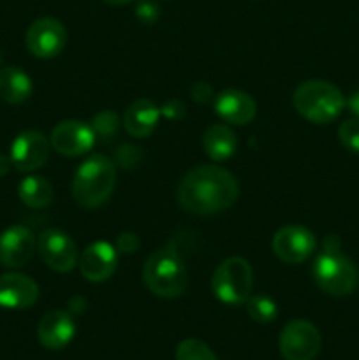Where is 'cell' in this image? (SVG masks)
<instances>
[{
  "mask_svg": "<svg viewBox=\"0 0 359 360\" xmlns=\"http://www.w3.org/2000/svg\"><path fill=\"white\" fill-rule=\"evenodd\" d=\"M238 197V179L220 165H197L190 169L176 192L182 210L197 217H210L229 210Z\"/></svg>",
  "mask_w": 359,
  "mask_h": 360,
  "instance_id": "1",
  "label": "cell"
},
{
  "mask_svg": "<svg viewBox=\"0 0 359 360\" xmlns=\"http://www.w3.org/2000/svg\"><path fill=\"white\" fill-rule=\"evenodd\" d=\"M116 183L115 162L106 155H92L80 167L73 178V197L77 206L84 210H95L111 197Z\"/></svg>",
  "mask_w": 359,
  "mask_h": 360,
  "instance_id": "2",
  "label": "cell"
},
{
  "mask_svg": "<svg viewBox=\"0 0 359 360\" xmlns=\"http://www.w3.org/2000/svg\"><path fill=\"white\" fill-rule=\"evenodd\" d=\"M292 105L299 116L315 125L333 123L347 105L344 94L333 83L324 79H308L296 88Z\"/></svg>",
  "mask_w": 359,
  "mask_h": 360,
  "instance_id": "3",
  "label": "cell"
},
{
  "mask_svg": "<svg viewBox=\"0 0 359 360\" xmlns=\"http://www.w3.org/2000/svg\"><path fill=\"white\" fill-rule=\"evenodd\" d=\"M143 281L157 297L176 299L187 290L189 273L178 253L162 248L151 253L144 262Z\"/></svg>",
  "mask_w": 359,
  "mask_h": 360,
  "instance_id": "4",
  "label": "cell"
},
{
  "mask_svg": "<svg viewBox=\"0 0 359 360\" xmlns=\"http://www.w3.org/2000/svg\"><path fill=\"white\" fill-rule=\"evenodd\" d=\"M313 281L333 297H345L359 287V271L348 257L340 252H322L313 262Z\"/></svg>",
  "mask_w": 359,
  "mask_h": 360,
  "instance_id": "5",
  "label": "cell"
},
{
  "mask_svg": "<svg viewBox=\"0 0 359 360\" xmlns=\"http://www.w3.org/2000/svg\"><path fill=\"white\" fill-rule=\"evenodd\" d=\"M253 273L243 257H229L218 264L211 276L215 297L227 306H241L252 295Z\"/></svg>",
  "mask_w": 359,
  "mask_h": 360,
  "instance_id": "6",
  "label": "cell"
},
{
  "mask_svg": "<svg viewBox=\"0 0 359 360\" xmlns=\"http://www.w3.org/2000/svg\"><path fill=\"white\" fill-rule=\"evenodd\" d=\"M320 348L322 336L319 329L305 319L291 320L278 338V350L285 360H313Z\"/></svg>",
  "mask_w": 359,
  "mask_h": 360,
  "instance_id": "7",
  "label": "cell"
},
{
  "mask_svg": "<svg viewBox=\"0 0 359 360\" xmlns=\"http://www.w3.org/2000/svg\"><path fill=\"white\" fill-rule=\"evenodd\" d=\"M37 252L42 262L56 273H70L80 260L76 243L60 229H46L39 234Z\"/></svg>",
  "mask_w": 359,
  "mask_h": 360,
  "instance_id": "8",
  "label": "cell"
},
{
  "mask_svg": "<svg viewBox=\"0 0 359 360\" xmlns=\"http://www.w3.org/2000/svg\"><path fill=\"white\" fill-rule=\"evenodd\" d=\"M28 51L37 58H55L67 44V30L56 18L44 16L35 20L25 34Z\"/></svg>",
  "mask_w": 359,
  "mask_h": 360,
  "instance_id": "9",
  "label": "cell"
},
{
  "mask_svg": "<svg viewBox=\"0 0 359 360\" xmlns=\"http://www.w3.org/2000/svg\"><path fill=\"white\" fill-rule=\"evenodd\" d=\"M275 257L285 264H301L315 252L317 239L312 231L301 225H285L278 229L271 241Z\"/></svg>",
  "mask_w": 359,
  "mask_h": 360,
  "instance_id": "10",
  "label": "cell"
},
{
  "mask_svg": "<svg viewBox=\"0 0 359 360\" xmlns=\"http://www.w3.org/2000/svg\"><path fill=\"white\" fill-rule=\"evenodd\" d=\"M51 148L62 157L76 158L87 155L94 148L95 134L88 123L80 120H63L56 123L49 136Z\"/></svg>",
  "mask_w": 359,
  "mask_h": 360,
  "instance_id": "11",
  "label": "cell"
},
{
  "mask_svg": "<svg viewBox=\"0 0 359 360\" xmlns=\"http://www.w3.org/2000/svg\"><path fill=\"white\" fill-rule=\"evenodd\" d=\"M51 143L37 130H25L14 137L11 144V160L16 171L34 172L48 162Z\"/></svg>",
  "mask_w": 359,
  "mask_h": 360,
  "instance_id": "12",
  "label": "cell"
},
{
  "mask_svg": "<svg viewBox=\"0 0 359 360\" xmlns=\"http://www.w3.org/2000/svg\"><path fill=\"white\" fill-rule=\"evenodd\" d=\"M37 252V239L25 225H13L0 234V264L9 269L27 266Z\"/></svg>",
  "mask_w": 359,
  "mask_h": 360,
  "instance_id": "13",
  "label": "cell"
},
{
  "mask_svg": "<svg viewBox=\"0 0 359 360\" xmlns=\"http://www.w3.org/2000/svg\"><path fill=\"white\" fill-rule=\"evenodd\" d=\"M81 276L90 283H104L118 267V250L106 241H95L83 250L77 260Z\"/></svg>",
  "mask_w": 359,
  "mask_h": 360,
  "instance_id": "14",
  "label": "cell"
},
{
  "mask_svg": "<svg viewBox=\"0 0 359 360\" xmlns=\"http://www.w3.org/2000/svg\"><path fill=\"white\" fill-rule=\"evenodd\" d=\"M76 334V323L70 313L63 309L46 313L37 326V340L48 350H62L73 341Z\"/></svg>",
  "mask_w": 359,
  "mask_h": 360,
  "instance_id": "15",
  "label": "cell"
},
{
  "mask_svg": "<svg viewBox=\"0 0 359 360\" xmlns=\"http://www.w3.org/2000/svg\"><path fill=\"white\" fill-rule=\"evenodd\" d=\"M39 285L20 273L0 276V306L6 309H28L37 302Z\"/></svg>",
  "mask_w": 359,
  "mask_h": 360,
  "instance_id": "16",
  "label": "cell"
},
{
  "mask_svg": "<svg viewBox=\"0 0 359 360\" xmlns=\"http://www.w3.org/2000/svg\"><path fill=\"white\" fill-rule=\"evenodd\" d=\"M215 112L222 122L231 125H246L256 118V101L241 90H224L215 97Z\"/></svg>",
  "mask_w": 359,
  "mask_h": 360,
  "instance_id": "17",
  "label": "cell"
},
{
  "mask_svg": "<svg viewBox=\"0 0 359 360\" xmlns=\"http://www.w3.org/2000/svg\"><path fill=\"white\" fill-rule=\"evenodd\" d=\"M158 120H160V109L148 98H137L125 109L123 127L130 137L144 139L153 134Z\"/></svg>",
  "mask_w": 359,
  "mask_h": 360,
  "instance_id": "18",
  "label": "cell"
},
{
  "mask_svg": "<svg viewBox=\"0 0 359 360\" xmlns=\"http://www.w3.org/2000/svg\"><path fill=\"white\" fill-rule=\"evenodd\" d=\"M34 91L30 76L18 67H4L0 69V98L7 104H23L30 98Z\"/></svg>",
  "mask_w": 359,
  "mask_h": 360,
  "instance_id": "19",
  "label": "cell"
},
{
  "mask_svg": "<svg viewBox=\"0 0 359 360\" xmlns=\"http://www.w3.org/2000/svg\"><path fill=\"white\" fill-rule=\"evenodd\" d=\"M203 148L208 157L215 162H224L236 153L238 139L231 127L224 123H215L208 127L203 136Z\"/></svg>",
  "mask_w": 359,
  "mask_h": 360,
  "instance_id": "20",
  "label": "cell"
},
{
  "mask_svg": "<svg viewBox=\"0 0 359 360\" xmlns=\"http://www.w3.org/2000/svg\"><path fill=\"white\" fill-rule=\"evenodd\" d=\"M18 195L30 210H44L53 202V185L42 176H27L18 185Z\"/></svg>",
  "mask_w": 359,
  "mask_h": 360,
  "instance_id": "21",
  "label": "cell"
},
{
  "mask_svg": "<svg viewBox=\"0 0 359 360\" xmlns=\"http://www.w3.org/2000/svg\"><path fill=\"white\" fill-rule=\"evenodd\" d=\"M90 127L95 134V141L108 144L111 143L116 137V134H118L120 118L115 111H111V109H104V111H99L97 115L92 118Z\"/></svg>",
  "mask_w": 359,
  "mask_h": 360,
  "instance_id": "22",
  "label": "cell"
},
{
  "mask_svg": "<svg viewBox=\"0 0 359 360\" xmlns=\"http://www.w3.org/2000/svg\"><path fill=\"white\" fill-rule=\"evenodd\" d=\"M246 313L257 323H271L278 315V306L267 295H250L245 302Z\"/></svg>",
  "mask_w": 359,
  "mask_h": 360,
  "instance_id": "23",
  "label": "cell"
},
{
  "mask_svg": "<svg viewBox=\"0 0 359 360\" xmlns=\"http://www.w3.org/2000/svg\"><path fill=\"white\" fill-rule=\"evenodd\" d=\"M176 360H218L215 352L201 340H183L176 347Z\"/></svg>",
  "mask_w": 359,
  "mask_h": 360,
  "instance_id": "24",
  "label": "cell"
},
{
  "mask_svg": "<svg viewBox=\"0 0 359 360\" xmlns=\"http://www.w3.org/2000/svg\"><path fill=\"white\" fill-rule=\"evenodd\" d=\"M338 139L345 150L359 153V118H348L338 127Z\"/></svg>",
  "mask_w": 359,
  "mask_h": 360,
  "instance_id": "25",
  "label": "cell"
},
{
  "mask_svg": "<svg viewBox=\"0 0 359 360\" xmlns=\"http://www.w3.org/2000/svg\"><path fill=\"white\" fill-rule=\"evenodd\" d=\"M134 14L143 25H155L160 18V6L155 0H136Z\"/></svg>",
  "mask_w": 359,
  "mask_h": 360,
  "instance_id": "26",
  "label": "cell"
},
{
  "mask_svg": "<svg viewBox=\"0 0 359 360\" xmlns=\"http://www.w3.org/2000/svg\"><path fill=\"white\" fill-rule=\"evenodd\" d=\"M139 160H141L139 148H134L130 146V144H123V146L118 148V151H116V164H118L120 167H125V169L136 167V165L139 164Z\"/></svg>",
  "mask_w": 359,
  "mask_h": 360,
  "instance_id": "27",
  "label": "cell"
},
{
  "mask_svg": "<svg viewBox=\"0 0 359 360\" xmlns=\"http://www.w3.org/2000/svg\"><path fill=\"white\" fill-rule=\"evenodd\" d=\"M160 115L165 116L168 120H171V122H178V120L185 118L187 108L182 101L172 98V101H168L164 105H162Z\"/></svg>",
  "mask_w": 359,
  "mask_h": 360,
  "instance_id": "28",
  "label": "cell"
},
{
  "mask_svg": "<svg viewBox=\"0 0 359 360\" xmlns=\"http://www.w3.org/2000/svg\"><path fill=\"white\" fill-rule=\"evenodd\" d=\"M115 248L118 250L120 253H125V255H130V253L137 252L139 248V238H137L134 232H122L116 239Z\"/></svg>",
  "mask_w": 359,
  "mask_h": 360,
  "instance_id": "29",
  "label": "cell"
},
{
  "mask_svg": "<svg viewBox=\"0 0 359 360\" xmlns=\"http://www.w3.org/2000/svg\"><path fill=\"white\" fill-rule=\"evenodd\" d=\"M190 97H192L197 104H206V102H210L211 97H213V90H211L210 84L204 83V81H197V83H194L192 88H190Z\"/></svg>",
  "mask_w": 359,
  "mask_h": 360,
  "instance_id": "30",
  "label": "cell"
},
{
  "mask_svg": "<svg viewBox=\"0 0 359 360\" xmlns=\"http://www.w3.org/2000/svg\"><path fill=\"white\" fill-rule=\"evenodd\" d=\"M322 252H340V239H338V236H326L322 241Z\"/></svg>",
  "mask_w": 359,
  "mask_h": 360,
  "instance_id": "31",
  "label": "cell"
},
{
  "mask_svg": "<svg viewBox=\"0 0 359 360\" xmlns=\"http://www.w3.org/2000/svg\"><path fill=\"white\" fill-rule=\"evenodd\" d=\"M347 105H348V109H351L352 115H354L355 118H359V90L354 91V94L348 97Z\"/></svg>",
  "mask_w": 359,
  "mask_h": 360,
  "instance_id": "32",
  "label": "cell"
},
{
  "mask_svg": "<svg viewBox=\"0 0 359 360\" xmlns=\"http://www.w3.org/2000/svg\"><path fill=\"white\" fill-rule=\"evenodd\" d=\"M11 167H14L13 160H11V155H0V178L6 176L11 171Z\"/></svg>",
  "mask_w": 359,
  "mask_h": 360,
  "instance_id": "33",
  "label": "cell"
},
{
  "mask_svg": "<svg viewBox=\"0 0 359 360\" xmlns=\"http://www.w3.org/2000/svg\"><path fill=\"white\" fill-rule=\"evenodd\" d=\"M102 2L109 4V6H125V4L136 2V0H102Z\"/></svg>",
  "mask_w": 359,
  "mask_h": 360,
  "instance_id": "34",
  "label": "cell"
}]
</instances>
